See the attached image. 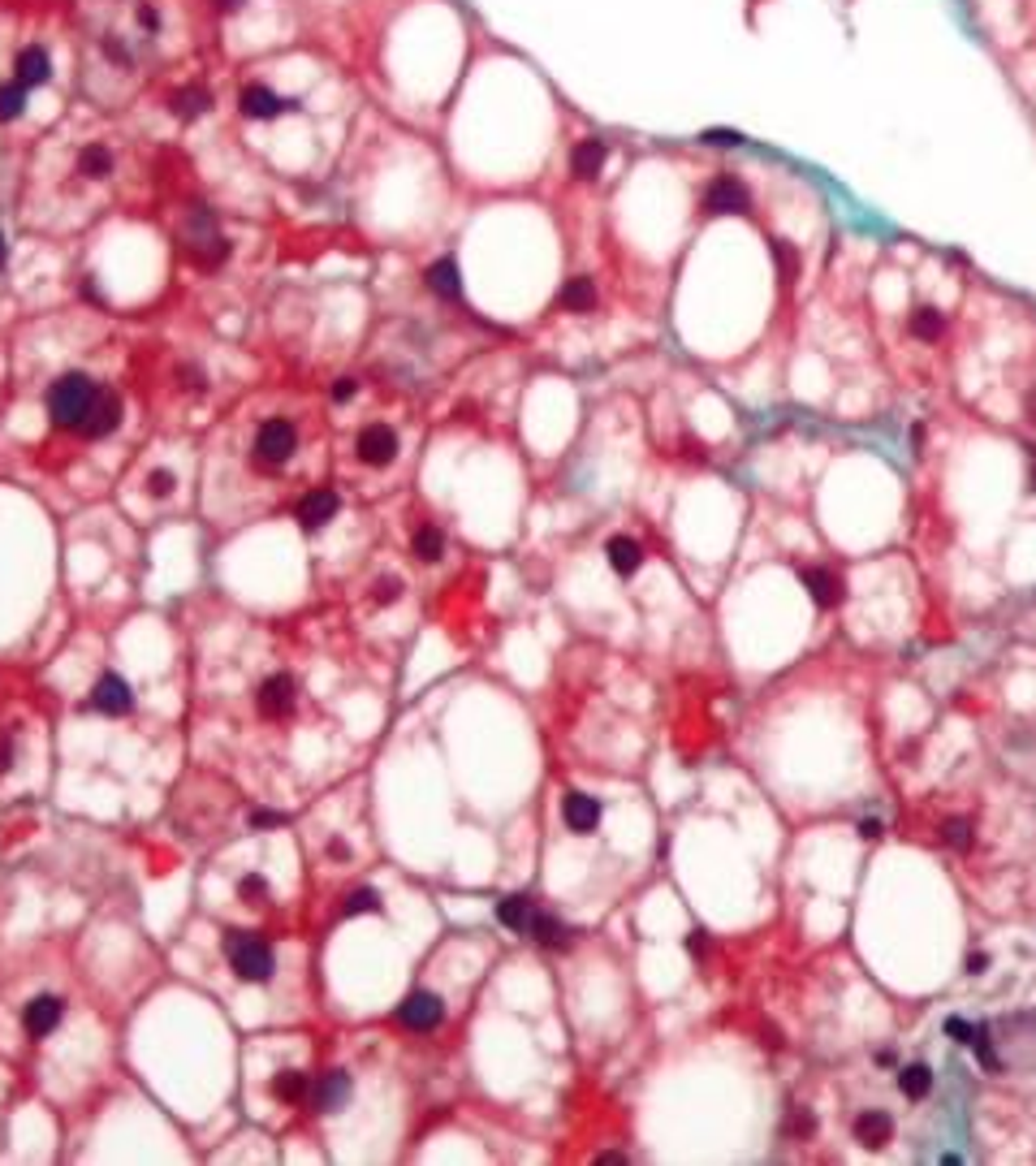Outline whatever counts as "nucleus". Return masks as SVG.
<instances>
[{"mask_svg":"<svg viewBox=\"0 0 1036 1166\" xmlns=\"http://www.w3.org/2000/svg\"><path fill=\"white\" fill-rule=\"evenodd\" d=\"M96 397H99V385L91 380V376L70 372V376H61V380L48 385L43 406H48V419H52L57 428H74V433H79V424L87 419V411L96 406Z\"/></svg>","mask_w":1036,"mask_h":1166,"instance_id":"f257e3e1","label":"nucleus"},{"mask_svg":"<svg viewBox=\"0 0 1036 1166\" xmlns=\"http://www.w3.org/2000/svg\"><path fill=\"white\" fill-rule=\"evenodd\" d=\"M225 955H229V964H234V972L242 981H251V985L273 981L276 955L264 937H255V933H225Z\"/></svg>","mask_w":1036,"mask_h":1166,"instance_id":"f03ea898","label":"nucleus"},{"mask_svg":"<svg viewBox=\"0 0 1036 1166\" xmlns=\"http://www.w3.org/2000/svg\"><path fill=\"white\" fill-rule=\"evenodd\" d=\"M186 256L195 259L199 268H216L229 259V238L216 229V220L208 208H195L186 220Z\"/></svg>","mask_w":1036,"mask_h":1166,"instance_id":"7ed1b4c3","label":"nucleus"},{"mask_svg":"<svg viewBox=\"0 0 1036 1166\" xmlns=\"http://www.w3.org/2000/svg\"><path fill=\"white\" fill-rule=\"evenodd\" d=\"M700 203H705L708 217H743V212H751V191L734 173H722V178H713L705 186Z\"/></svg>","mask_w":1036,"mask_h":1166,"instance_id":"20e7f679","label":"nucleus"},{"mask_svg":"<svg viewBox=\"0 0 1036 1166\" xmlns=\"http://www.w3.org/2000/svg\"><path fill=\"white\" fill-rule=\"evenodd\" d=\"M294 450H298V433H294L290 419H268V424H259V433H255V462L281 467Z\"/></svg>","mask_w":1036,"mask_h":1166,"instance_id":"39448f33","label":"nucleus"},{"mask_svg":"<svg viewBox=\"0 0 1036 1166\" xmlns=\"http://www.w3.org/2000/svg\"><path fill=\"white\" fill-rule=\"evenodd\" d=\"M441 1020H445V1003H441V993H432V989H415L411 998L397 1007V1024L411 1028V1032H432Z\"/></svg>","mask_w":1036,"mask_h":1166,"instance_id":"423d86ee","label":"nucleus"},{"mask_svg":"<svg viewBox=\"0 0 1036 1166\" xmlns=\"http://www.w3.org/2000/svg\"><path fill=\"white\" fill-rule=\"evenodd\" d=\"M354 454L363 458L368 467H389L397 458V433L389 424H368L363 433L354 436Z\"/></svg>","mask_w":1036,"mask_h":1166,"instance_id":"0eeeda50","label":"nucleus"},{"mask_svg":"<svg viewBox=\"0 0 1036 1166\" xmlns=\"http://www.w3.org/2000/svg\"><path fill=\"white\" fill-rule=\"evenodd\" d=\"M255 704H259L264 717H285V713H294V704H298V683H294L290 674H273V678L259 683Z\"/></svg>","mask_w":1036,"mask_h":1166,"instance_id":"6e6552de","label":"nucleus"},{"mask_svg":"<svg viewBox=\"0 0 1036 1166\" xmlns=\"http://www.w3.org/2000/svg\"><path fill=\"white\" fill-rule=\"evenodd\" d=\"M350 1093H354V1085H350V1076H346V1071H324V1076L312 1085L307 1102H312L320 1115H337L341 1106H350Z\"/></svg>","mask_w":1036,"mask_h":1166,"instance_id":"1a4fd4ad","label":"nucleus"},{"mask_svg":"<svg viewBox=\"0 0 1036 1166\" xmlns=\"http://www.w3.org/2000/svg\"><path fill=\"white\" fill-rule=\"evenodd\" d=\"M61 1015H65V1003H61L57 993H40V998H31L26 1007H22V1028L40 1041V1037H52V1028L61 1024Z\"/></svg>","mask_w":1036,"mask_h":1166,"instance_id":"9d476101","label":"nucleus"},{"mask_svg":"<svg viewBox=\"0 0 1036 1166\" xmlns=\"http://www.w3.org/2000/svg\"><path fill=\"white\" fill-rule=\"evenodd\" d=\"M341 510V497L332 493V489H315L298 501V523H303V532H320V527H329L332 518Z\"/></svg>","mask_w":1036,"mask_h":1166,"instance_id":"9b49d317","label":"nucleus"},{"mask_svg":"<svg viewBox=\"0 0 1036 1166\" xmlns=\"http://www.w3.org/2000/svg\"><path fill=\"white\" fill-rule=\"evenodd\" d=\"M91 709L108 713V717H121V713L135 709V692H130V683L121 678V674H104L96 683V692H91Z\"/></svg>","mask_w":1036,"mask_h":1166,"instance_id":"f8f14e48","label":"nucleus"},{"mask_svg":"<svg viewBox=\"0 0 1036 1166\" xmlns=\"http://www.w3.org/2000/svg\"><path fill=\"white\" fill-rule=\"evenodd\" d=\"M238 108H242V117H251V121H273V117H281V113L290 108V99L273 96L264 82H247V87H242V96H238Z\"/></svg>","mask_w":1036,"mask_h":1166,"instance_id":"ddd939ff","label":"nucleus"},{"mask_svg":"<svg viewBox=\"0 0 1036 1166\" xmlns=\"http://www.w3.org/2000/svg\"><path fill=\"white\" fill-rule=\"evenodd\" d=\"M117 424H121V397L108 394V389H99L96 406H91V411H87V419L79 424V436H91V441H99V436L113 433Z\"/></svg>","mask_w":1036,"mask_h":1166,"instance_id":"4468645a","label":"nucleus"},{"mask_svg":"<svg viewBox=\"0 0 1036 1166\" xmlns=\"http://www.w3.org/2000/svg\"><path fill=\"white\" fill-rule=\"evenodd\" d=\"M14 79L31 91V87H43V82L52 79V57L43 52L40 43H26L18 48V57H14Z\"/></svg>","mask_w":1036,"mask_h":1166,"instance_id":"2eb2a0df","label":"nucleus"},{"mask_svg":"<svg viewBox=\"0 0 1036 1166\" xmlns=\"http://www.w3.org/2000/svg\"><path fill=\"white\" fill-rule=\"evenodd\" d=\"M605 160H609V143L605 139H579L574 143V152H570V173L579 182H592L605 173Z\"/></svg>","mask_w":1036,"mask_h":1166,"instance_id":"dca6fc26","label":"nucleus"},{"mask_svg":"<svg viewBox=\"0 0 1036 1166\" xmlns=\"http://www.w3.org/2000/svg\"><path fill=\"white\" fill-rule=\"evenodd\" d=\"M562 821H566L570 834H592L601 826V804L583 791H570L566 799H562Z\"/></svg>","mask_w":1036,"mask_h":1166,"instance_id":"f3484780","label":"nucleus"},{"mask_svg":"<svg viewBox=\"0 0 1036 1166\" xmlns=\"http://www.w3.org/2000/svg\"><path fill=\"white\" fill-rule=\"evenodd\" d=\"M424 281H428V290L436 298H462V281H458V259L453 256H445V259H436V264H428L424 268Z\"/></svg>","mask_w":1036,"mask_h":1166,"instance_id":"a211bd4d","label":"nucleus"},{"mask_svg":"<svg viewBox=\"0 0 1036 1166\" xmlns=\"http://www.w3.org/2000/svg\"><path fill=\"white\" fill-rule=\"evenodd\" d=\"M803 583H807L812 601H817V605H825V610L842 601V579L834 571H825V566H807V571H803Z\"/></svg>","mask_w":1036,"mask_h":1166,"instance_id":"6ab92c4d","label":"nucleus"},{"mask_svg":"<svg viewBox=\"0 0 1036 1166\" xmlns=\"http://www.w3.org/2000/svg\"><path fill=\"white\" fill-rule=\"evenodd\" d=\"M527 937H536V942L548 947V950H566L570 947V929L557 920V916H548V911H536V916H531Z\"/></svg>","mask_w":1036,"mask_h":1166,"instance_id":"aec40b11","label":"nucleus"},{"mask_svg":"<svg viewBox=\"0 0 1036 1166\" xmlns=\"http://www.w3.org/2000/svg\"><path fill=\"white\" fill-rule=\"evenodd\" d=\"M557 307L562 312H574V316H587L592 307H596V285L592 277H570L562 285V294H557Z\"/></svg>","mask_w":1036,"mask_h":1166,"instance_id":"412c9836","label":"nucleus"},{"mask_svg":"<svg viewBox=\"0 0 1036 1166\" xmlns=\"http://www.w3.org/2000/svg\"><path fill=\"white\" fill-rule=\"evenodd\" d=\"M890 1132H894V1124H890L885 1110H863L860 1119H855V1141L868 1149H881L890 1141Z\"/></svg>","mask_w":1036,"mask_h":1166,"instance_id":"4be33fe9","label":"nucleus"},{"mask_svg":"<svg viewBox=\"0 0 1036 1166\" xmlns=\"http://www.w3.org/2000/svg\"><path fill=\"white\" fill-rule=\"evenodd\" d=\"M609 554V566L618 574H635L639 571V562H644V549H639V540H630V536H613L605 545Z\"/></svg>","mask_w":1036,"mask_h":1166,"instance_id":"5701e85b","label":"nucleus"},{"mask_svg":"<svg viewBox=\"0 0 1036 1166\" xmlns=\"http://www.w3.org/2000/svg\"><path fill=\"white\" fill-rule=\"evenodd\" d=\"M531 916H536V908H531L527 894H509V899H501V903H497V920H501L509 933H527Z\"/></svg>","mask_w":1036,"mask_h":1166,"instance_id":"b1692460","label":"nucleus"},{"mask_svg":"<svg viewBox=\"0 0 1036 1166\" xmlns=\"http://www.w3.org/2000/svg\"><path fill=\"white\" fill-rule=\"evenodd\" d=\"M169 104H173V113L182 121H195V117H203V113L212 108V96H208L203 87H182V91H173Z\"/></svg>","mask_w":1036,"mask_h":1166,"instance_id":"393cba45","label":"nucleus"},{"mask_svg":"<svg viewBox=\"0 0 1036 1166\" xmlns=\"http://www.w3.org/2000/svg\"><path fill=\"white\" fill-rule=\"evenodd\" d=\"M79 173L91 182H104L113 173V152L104 147V143H91V147H82L79 152Z\"/></svg>","mask_w":1036,"mask_h":1166,"instance_id":"a878e982","label":"nucleus"},{"mask_svg":"<svg viewBox=\"0 0 1036 1166\" xmlns=\"http://www.w3.org/2000/svg\"><path fill=\"white\" fill-rule=\"evenodd\" d=\"M273 1093L281 1097V1102H303L307 1093H312V1080L303 1076V1071H294V1068H285V1071H276L273 1076Z\"/></svg>","mask_w":1036,"mask_h":1166,"instance_id":"bb28decb","label":"nucleus"},{"mask_svg":"<svg viewBox=\"0 0 1036 1166\" xmlns=\"http://www.w3.org/2000/svg\"><path fill=\"white\" fill-rule=\"evenodd\" d=\"M899 1088L911 1102H919V1097H929V1088H933V1071L924 1068V1063H911V1068L899 1071Z\"/></svg>","mask_w":1036,"mask_h":1166,"instance_id":"cd10ccee","label":"nucleus"},{"mask_svg":"<svg viewBox=\"0 0 1036 1166\" xmlns=\"http://www.w3.org/2000/svg\"><path fill=\"white\" fill-rule=\"evenodd\" d=\"M26 113V87L18 79L0 82V121H18Z\"/></svg>","mask_w":1036,"mask_h":1166,"instance_id":"c85d7f7f","label":"nucleus"},{"mask_svg":"<svg viewBox=\"0 0 1036 1166\" xmlns=\"http://www.w3.org/2000/svg\"><path fill=\"white\" fill-rule=\"evenodd\" d=\"M441 554H445V532L432 527V523L419 527V532H415V557H419V562H436Z\"/></svg>","mask_w":1036,"mask_h":1166,"instance_id":"c756f323","label":"nucleus"},{"mask_svg":"<svg viewBox=\"0 0 1036 1166\" xmlns=\"http://www.w3.org/2000/svg\"><path fill=\"white\" fill-rule=\"evenodd\" d=\"M941 329H946V320H941L938 307H916V312H911V333H916L919 341L941 337Z\"/></svg>","mask_w":1036,"mask_h":1166,"instance_id":"7c9ffc66","label":"nucleus"},{"mask_svg":"<svg viewBox=\"0 0 1036 1166\" xmlns=\"http://www.w3.org/2000/svg\"><path fill=\"white\" fill-rule=\"evenodd\" d=\"M385 903H380V890H372V886H359V890H350V899H346V916H359V911H380Z\"/></svg>","mask_w":1036,"mask_h":1166,"instance_id":"2f4dec72","label":"nucleus"},{"mask_svg":"<svg viewBox=\"0 0 1036 1166\" xmlns=\"http://www.w3.org/2000/svg\"><path fill=\"white\" fill-rule=\"evenodd\" d=\"M786 1132H790L795 1141H807V1136L817 1132V1119H812V1110H807V1106H790V1110H786Z\"/></svg>","mask_w":1036,"mask_h":1166,"instance_id":"473e14b6","label":"nucleus"},{"mask_svg":"<svg viewBox=\"0 0 1036 1166\" xmlns=\"http://www.w3.org/2000/svg\"><path fill=\"white\" fill-rule=\"evenodd\" d=\"M972 1049H976V1059H980V1068H985V1071H1002V1063H997V1049H994V1037H989V1028H976V1032H972Z\"/></svg>","mask_w":1036,"mask_h":1166,"instance_id":"72a5a7b5","label":"nucleus"},{"mask_svg":"<svg viewBox=\"0 0 1036 1166\" xmlns=\"http://www.w3.org/2000/svg\"><path fill=\"white\" fill-rule=\"evenodd\" d=\"M941 838H946L950 847L967 851V847H972V838H976V834H972V821H963V816H950V821L941 826Z\"/></svg>","mask_w":1036,"mask_h":1166,"instance_id":"f704fd0d","label":"nucleus"},{"mask_svg":"<svg viewBox=\"0 0 1036 1166\" xmlns=\"http://www.w3.org/2000/svg\"><path fill=\"white\" fill-rule=\"evenodd\" d=\"M773 256H778V268H782V281L790 285V281L799 277V256L786 247V242H773Z\"/></svg>","mask_w":1036,"mask_h":1166,"instance_id":"c9c22d12","label":"nucleus"},{"mask_svg":"<svg viewBox=\"0 0 1036 1166\" xmlns=\"http://www.w3.org/2000/svg\"><path fill=\"white\" fill-rule=\"evenodd\" d=\"M238 894H242L247 903H264V899H268V881H264L259 872H251V877L238 881Z\"/></svg>","mask_w":1036,"mask_h":1166,"instance_id":"e433bc0d","label":"nucleus"},{"mask_svg":"<svg viewBox=\"0 0 1036 1166\" xmlns=\"http://www.w3.org/2000/svg\"><path fill=\"white\" fill-rule=\"evenodd\" d=\"M402 592H406V583H402L397 574H385V579L376 583V605H393Z\"/></svg>","mask_w":1036,"mask_h":1166,"instance_id":"4c0bfd02","label":"nucleus"},{"mask_svg":"<svg viewBox=\"0 0 1036 1166\" xmlns=\"http://www.w3.org/2000/svg\"><path fill=\"white\" fill-rule=\"evenodd\" d=\"M700 143H708V147H739L743 135H739V130H705Z\"/></svg>","mask_w":1036,"mask_h":1166,"instance_id":"58836bf2","label":"nucleus"},{"mask_svg":"<svg viewBox=\"0 0 1036 1166\" xmlns=\"http://www.w3.org/2000/svg\"><path fill=\"white\" fill-rule=\"evenodd\" d=\"M147 493H152V497H169V493H173V471H164V467H160V471L147 475Z\"/></svg>","mask_w":1036,"mask_h":1166,"instance_id":"ea45409f","label":"nucleus"},{"mask_svg":"<svg viewBox=\"0 0 1036 1166\" xmlns=\"http://www.w3.org/2000/svg\"><path fill=\"white\" fill-rule=\"evenodd\" d=\"M251 826H255V830H273V826H285V812L255 808V812H251Z\"/></svg>","mask_w":1036,"mask_h":1166,"instance_id":"a19ab883","label":"nucleus"},{"mask_svg":"<svg viewBox=\"0 0 1036 1166\" xmlns=\"http://www.w3.org/2000/svg\"><path fill=\"white\" fill-rule=\"evenodd\" d=\"M946 1032L955 1037L958 1046H972V1032H976V1028L967 1024V1020H958V1015H950V1020H946Z\"/></svg>","mask_w":1036,"mask_h":1166,"instance_id":"79ce46f5","label":"nucleus"},{"mask_svg":"<svg viewBox=\"0 0 1036 1166\" xmlns=\"http://www.w3.org/2000/svg\"><path fill=\"white\" fill-rule=\"evenodd\" d=\"M354 394H359V380H354V376H341V380L332 385V402H350Z\"/></svg>","mask_w":1036,"mask_h":1166,"instance_id":"37998d69","label":"nucleus"},{"mask_svg":"<svg viewBox=\"0 0 1036 1166\" xmlns=\"http://www.w3.org/2000/svg\"><path fill=\"white\" fill-rule=\"evenodd\" d=\"M138 26H143L147 35H156L160 31V14L152 9V5H138Z\"/></svg>","mask_w":1036,"mask_h":1166,"instance_id":"c03bdc74","label":"nucleus"},{"mask_svg":"<svg viewBox=\"0 0 1036 1166\" xmlns=\"http://www.w3.org/2000/svg\"><path fill=\"white\" fill-rule=\"evenodd\" d=\"M177 376H182V385H186V389H203V372H199L195 363H191V368H182Z\"/></svg>","mask_w":1036,"mask_h":1166,"instance_id":"a18cd8bd","label":"nucleus"},{"mask_svg":"<svg viewBox=\"0 0 1036 1166\" xmlns=\"http://www.w3.org/2000/svg\"><path fill=\"white\" fill-rule=\"evenodd\" d=\"M14 765V743H9V734H0V773H9Z\"/></svg>","mask_w":1036,"mask_h":1166,"instance_id":"49530a36","label":"nucleus"},{"mask_svg":"<svg viewBox=\"0 0 1036 1166\" xmlns=\"http://www.w3.org/2000/svg\"><path fill=\"white\" fill-rule=\"evenodd\" d=\"M855 830H860V838H881V821L877 816H868V821H860Z\"/></svg>","mask_w":1036,"mask_h":1166,"instance_id":"de8ad7c7","label":"nucleus"},{"mask_svg":"<svg viewBox=\"0 0 1036 1166\" xmlns=\"http://www.w3.org/2000/svg\"><path fill=\"white\" fill-rule=\"evenodd\" d=\"M329 855H332V860H350V847H346L341 838H332V843H329Z\"/></svg>","mask_w":1036,"mask_h":1166,"instance_id":"09e8293b","label":"nucleus"},{"mask_svg":"<svg viewBox=\"0 0 1036 1166\" xmlns=\"http://www.w3.org/2000/svg\"><path fill=\"white\" fill-rule=\"evenodd\" d=\"M985 968H989V955H980V950L967 955V972H985Z\"/></svg>","mask_w":1036,"mask_h":1166,"instance_id":"8fccbe9b","label":"nucleus"},{"mask_svg":"<svg viewBox=\"0 0 1036 1166\" xmlns=\"http://www.w3.org/2000/svg\"><path fill=\"white\" fill-rule=\"evenodd\" d=\"M686 950H695V955H705V933H691V937H686Z\"/></svg>","mask_w":1036,"mask_h":1166,"instance_id":"3c124183","label":"nucleus"},{"mask_svg":"<svg viewBox=\"0 0 1036 1166\" xmlns=\"http://www.w3.org/2000/svg\"><path fill=\"white\" fill-rule=\"evenodd\" d=\"M596 1162H609V1166H618V1162H626V1153H601Z\"/></svg>","mask_w":1036,"mask_h":1166,"instance_id":"603ef678","label":"nucleus"},{"mask_svg":"<svg viewBox=\"0 0 1036 1166\" xmlns=\"http://www.w3.org/2000/svg\"><path fill=\"white\" fill-rule=\"evenodd\" d=\"M216 9H225V14H234V9H242V0H216Z\"/></svg>","mask_w":1036,"mask_h":1166,"instance_id":"864d4df0","label":"nucleus"},{"mask_svg":"<svg viewBox=\"0 0 1036 1166\" xmlns=\"http://www.w3.org/2000/svg\"><path fill=\"white\" fill-rule=\"evenodd\" d=\"M5 256H9V247H5V234H0V264H5Z\"/></svg>","mask_w":1036,"mask_h":1166,"instance_id":"5fc2aeb1","label":"nucleus"},{"mask_svg":"<svg viewBox=\"0 0 1036 1166\" xmlns=\"http://www.w3.org/2000/svg\"><path fill=\"white\" fill-rule=\"evenodd\" d=\"M1032 484H1036V462H1032Z\"/></svg>","mask_w":1036,"mask_h":1166,"instance_id":"6e6d98bb","label":"nucleus"}]
</instances>
